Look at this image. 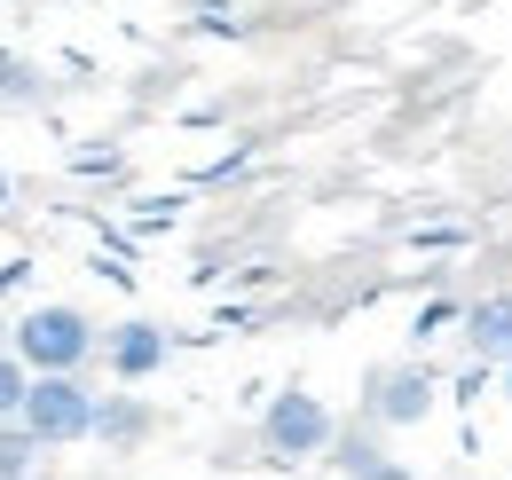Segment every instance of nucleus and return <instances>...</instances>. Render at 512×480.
<instances>
[{"mask_svg": "<svg viewBox=\"0 0 512 480\" xmlns=\"http://www.w3.org/2000/svg\"><path fill=\"white\" fill-rule=\"evenodd\" d=\"M16 425L40 433V449H71V441H87V425H95V386H87L79 370H40V378L24 386V402H16Z\"/></svg>", "mask_w": 512, "mask_h": 480, "instance_id": "nucleus-2", "label": "nucleus"}, {"mask_svg": "<svg viewBox=\"0 0 512 480\" xmlns=\"http://www.w3.org/2000/svg\"><path fill=\"white\" fill-rule=\"evenodd\" d=\"M363 410H371V425H418L426 410H434V378H426L418 362H379Z\"/></svg>", "mask_w": 512, "mask_h": 480, "instance_id": "nucleus-4", "label": "nucleus"}, {"mask_svg": "<svg viewBox=\"0 0 512 480\" xmlns=\"http://www.w3.org/2000/svg\"><path fill=\"white\" fill-rule=\"evenodd\" d=\"M0 205H8V181H0Z\"/></svg>", "mask_w": 512, "mask_h": 480, "instance_id": "nucleus-13", "label": "nucleus"}, {"mask_svg": "<svg viewBox=\"0 0 512 480\" xmlns=\"http://www.w3.org/2000/svg\"><path fill=\"white\" fill-rule=\"evenodd\" d=\"M24 386H32V370L0 347V418H16V402H24Z\"/></svg>", "mask_w": 512, "mask_h": 480, "instance_id": "nucleus-10", "label": "nucleus"}, {"mask_svg": "<svg viewBox=\"0 0 512 480\" xmlns=\"http://www.w3.org/2000/svg\"><path fill=\"white\" fill-rule=\"evenodd\" d=\"M465 339L481 362H505L512 355V292H489V300L465 307Z\"/></svg>", "mask_w": 512, "mask_h": 480, "instance_id": "nucleus-7", "label": "nucleus"}, {"mask_svg": "<svg viewBox=\"0 0 512 480\" xmlns=\"http://www.w3.org/2000/svg\"><path fill=\"white\" fill-rule=\"evenodd\" d=\"M0 347H8V323H0Z\"/></svg>", "mask_w": 512, "mask_h": 480, "instance_id": "nucleus-14", "label": "nucleus"}, {"mask_svg": "<svg viewBox=\"0 0 512 480\" xmlns=\"http://www.w3.org/2000/svg\"><path fill=\"white\" fill-rule=\"evenodd\" d=\"M363 480H418V473H410V465H394V457H386V465H371V473H363Z\"/></svg>", "mask_w": 512, "mask_h": 480, "instance_id": "nucleus-12", "label": "nucleus"}, {"mask_svg": "<svg viewBox=\"0 0 512 480\" xmlns=\"http://www.w3.org/2000/svg\"><path fill=\"white\" fill-rule=\"evenodd\" d=\"M24 79H32V71H24V63H16L8 48H0V87H24Z\"/></svg>", "mask_w": 512, "mask_h": 480, "instance_id": "nucleus-11", "label": "nucleus"}, {"mask_svg": "<svg viewBox=\"0 0 512 480\" xmlns=\"http://www.w3.org/2000/svg\"><path fill=\"white\" fill-rule=\"evenodd\" d=\"M150 433H158V410H150L142 394H95V425H87V441H103L111 457H134Z\"/></svg>", "mask_w": 512, "mask_h": 480, "instance_id": "nucleus-6", "label": "nucleus"}, {"mask_svg": "<svg viewBox=\"0 0 512 480\" xmlns=\"http://www.w3.org/2000/svg\"><path fill=\"white\" fill-rule=\"evenodd\" d=\"M40 465H48L40 433H24L16 418H0V480H40Z\"/></svg>", "mask_w": 512, "mask_h": 480, "instance_id": "nucleus-9", "label": "nucleus"}, {"mask_svg": "<svg viewBox=\"0 0 512 480\" xmlns=\"http://www.w3.org/2000/svg\"><path fill=\"white\" fill-rule=\"evenodd\" d=\"M8 355L24 362L32 378L40 370H87L95 362V315L71 300H40L8 323Z\"/></svg>", "mask_w": 512, "mask_h": 480, "instance_id": "nucleus-1", "label": "nucleus"}, {"mask_svg": "<svg viewBox=\"0 0 512 480\" xmlns=\"http://www.w3.org/2000/svg\"><path fill=\"white\" fill-rule=\"evenodd\" d=\"M323 465H339L347 480H363L371 465H386L379 425H331V441H323Z\"/></svg>", "mask_w": 512, "mask_h": 480, "instance_id": "nucleus-8", "label": "nucleus"}, {"mask_svg": "<svg viewBox=\"0 0 512 480\" xmlns=\"http://www.w3.org/2000/svg\"><path fill=\"white\" fill-rule=\"evenodd\" d=\"M331 410H323V394H276L268 410H260V457L268 465H323V441H331Z\"/></svg>", "mask_w": 512, "mask_h": 480, "instance_id": "nucleus-3", "label": "nucleus"}, {"mask_svg": "<svg viewBox=\"0 0 512 480\" xmlns=\"http://www.w3.org/2000/svg\"><path fill=\"white\" fill-rule=\"evenodd\" d=\"M95 355L111 362V378H119V386H142V378H158V370H166L174 339H166L158 323H142V315H134V323H119V331H95Z\"/></svg>", "mask_w": 512, "mask_h": 480, "instance_id": "nucleus-5", "label": "nucleus"}]
</instances>
